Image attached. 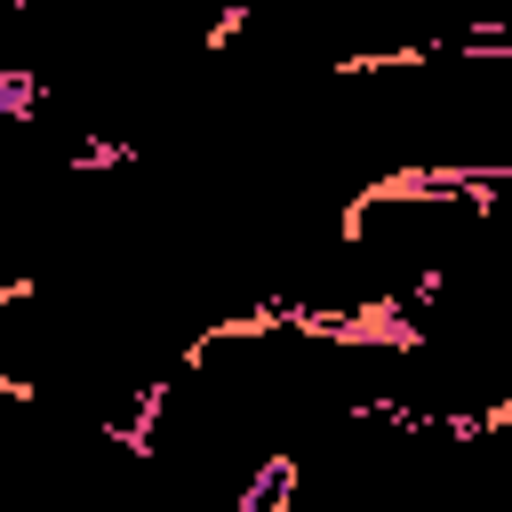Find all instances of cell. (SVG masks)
<instances>
[{
	"mask_svg": "<svg viewBox=\"0 0 512 512\" xmlns=\"http://www.w3.org/2000/svg\"><path fill=\"white\" fill-rule=\"evenodd\" d=\"M32 296H40V280H32V272H0V312H24Z\"/></svg>",
	"mask_w": 512,
	"mask_h": 512,
	"instance_id": "cell-1",
	"label": "cell"
}]
</instances>
